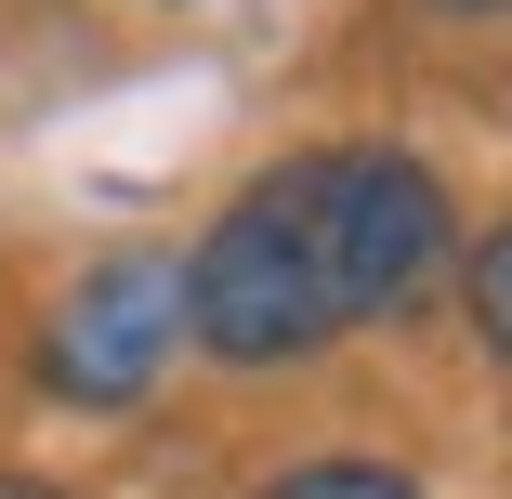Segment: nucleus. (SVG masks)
<instances>
[{
  "mask_svg": "<svg viewBox=\"0 0 512 499\" xmlns=\"http://www.w3.org/2000/svg\"><path fill=\"white\" fill-rule=\"evenodd\" d=\"M447 263H460L447 184L407 145H316L211 211V237L184 250V329L224 368H289L329 355L342 329L407 316Z\"/></svg>",
  "mask_w": 512,
  "mask_h": 499,
  "instance_id": "nucleus-1",
  "label": "nucleus"
},
{
  "mask_svg": "<svg viewBox=\"0 0 512 499\" xmlns=\"http://www.w3.org/2000/svg\"><path fill=\"white\" fill-rule=\"evenodd\" d=\"M184 342V250H106L40 316V394L66 408H132Z\"/></svg>",
  "mask_w": 512,
  "mask_h": 499,
  "instance_id": "nucleus-2",
  "label": "nucleus"
},
{
  "mask_svg": "<svg viewBox=\"0 0 512 499\" xmlns=\"http://www.w3.org/2000/svg\"><path fill=\"white\" fill-rule=\"evenodd\" d=\"M263 499H421L407 460H368V447H329V460H289Z\"/></svg>",
  "mask_w": 512,
  "mask_h": 499,
  "instance_id": "nucleus-3",
  "label": "nucleus"
},
{
  "mask_svg": "<svg viewBox=\"0 0 512 499\" xmlns=\"http://www.w3.org/2000/svg\"><path fill=\"white\" fill-rule=\"evenodd\" d=\"M460 303H473V329H486V355H512V224L460 250Z\"/></svg>",
  "mask_w": 512,
  "mask_h": 499,
  "instance_id": "nucleus-4",
  "label": "nucleus"
},
{
  "mask_svg": "<svg viewBox=\"0 0 512 499\" xmlns=\"http://www.w3.org/2000/svg\"><path fill=\"white\" fill-rule=\"evenodd\" d=\"M434 14H460V27H473V14H512V0H434Z\"/></svg>",
  "mask_w": 512,
  "mask_h": 499,
  "instance_id": "nucleus-5",
  "label": "nucleus"
},
{
  "mask_svg": "<svg viewBox=\"0 0 512 499\" xmlns=\"http://www.w3.org/2000/svg\"><path fill=\"white\" fill-rule=\"evenodd\" d=\"M0 499H53V486H14V473H0Z\"/></svg>",
  "mask_w": 512,
  "mask_h": 499,
  "instance_id": "nucleus-6",
  "label": "nucleus"
}]
</instances>
